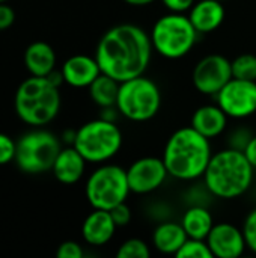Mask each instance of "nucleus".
<instances>
[{"label":"nucleus","instance_id":"nucleus-7","mask_svg":"<svg viewBox=\"0 0 256 258\" xmlns=\"http://www.w3.org/2000/svg\"><path fill=\"white\" fill-rule=\"evenodd\" d=\"M116 107L124 118L133 122L149 121L161 107L160 88L143 74L121 82Z\"/></svg>","mask_w":256,"mask_h":258},{"label":"nucleus","instance_id":"nucleus-14","mask_svg":"<svg viewBox=\"0 0 256 258\" xmlns=\"http://www.w3.org/2000/svg\"><path fill=\"white\" fill-rule=\"evenodd\" d=\"M62 76L65 83L72 88H89L91 83L101 74V68L94 57L86 54H74L62 65Z\"/></svg>","mask_w":256,"mask_h":258},{"label":"nucleus","instance_id":"nucleus-27","mask_svg":"<svg viewBox=\"0 0 256 258\" xmlns=\"http://www.w3.org/2000/svg\"><path fill=\"white\" fill-rule=\"evenodd\" d=\"M243 234H244L247 248L256 254V209H253L246 216L244 224H243Z\"/></svg>","mask_w":256,"mask_h":258},{"label":"nucleus","instance_id":"nucleus-20","mask_svg":"<svg viewBox=\"0 0 256 258\" xmlns=\"http://www.w3.org/2000/svg\"><path fill=\"white\" fill-rule=\"evenodd\" d=\"M187 234L181 225V222H161L155 227L152 233V245L154 248L166 255H177L181 246L187 240Z\"/></svg>","mask_w":256,"mask_h":258},{"label":"nucleus","instance_id":"nucleus-11","mask_svg":"<svg viewBox=\"0 0 256 258\" xmlns=\"http://www.w3.org/2000/svg\"><path fill=\"white\" fill-rule=\"evenodd\" d=\"M232 79L231 60L219 53L204 56L193 68L192 80L198 92L217 95L219 91Z\"/></svg>","mask_w":256,"mask_h":258},{"label":"nucleus","instance_id":"nucleus-22","mask_svg":"<svg viewBox=\"0 0 256 258\" xmlns=\"http://www.w3.org/2000/svg\"><path fill=\"white\" fill-rule=\"evenodd\" d=\"M119 85L121 82H118L116 79L101 73L89 86V95L92 98V101L103 107H112L116 106L118 101V94H119Z\"/></svg>","mask_w":256,"mask_h":258},{"label":"nucleus","instance_id":"nucleus-36","mask_svg":"<svg viewBox=\"0 0 256 258\" xmlns=\"http://www.w3.org/2000/svg\"><path fill=\"white\" fill-rule=\"evenodd\" d=\"M220 2H226V0H220Z\"/></svg>","mask_w":256,"mask_h":258},{"label":"nucleus","instance_id":"nucleus-28","mask_svg":"<svg viewBox=\"0 0 256 258\" xmlns=\"http://www.w3.org/2000/svg\"><path fill=\"white\" fill-rule=\"evenodd\" d=\"M17 144L5 133H0V166L15 160Z\"/></svg>","mask_w":256,"mask_h":258},{"label":"nucleus","instance_id":"nucleus-10","mask_svg":"<svg viewBox=\"0 0 256 258\" xmlns=\"http://www.w3.org/2000/svg\"><path fill=\"white\" fill-rule=\"evenodd\" d=\"M217 104L234 119H244L256 113V80L232 77L216 95Z\"/></svg>","mask_w":256,"mask_h":258},{"label":"nucleus","instance_id":"nucleus-17","mask_svg":"<svg viewBox=\"0 0 256 258\" xmlns=\"http://www.w3.org/2000/svg\"><path fill=\"white\" fill-rule=\"evenodd\" d=\"M228 115L219 104L201 106L195 110L190 125L208 139L220 136L228 125Z\"/></svg>","mask_w":256,"mask_h":258},{"label":"nucleus","instance_id":"nucleus-8","mask_svg":"<svg viewBox=\"0 0 256 258\" xmlns=\"http://www.w3.org/2000/svg\"><path fill=\"white\" fill-rule=\"evenodd\" d=\"M127 169L118 165H101L88 178L84 194L94 209L112 210L115 206L125 203L130 194Z\"/></svg>","mask_w":256,"mask_h":258},{"label":"nucleus","instance_id":"nucleus-33","mask_svg":"<svg viewBox=\"0 0 256 258\" xmlns=\"http://www.w3.org/2000/svg\"><path fill=\"white\" fill-rule=\"evenodd\" d=\"M243 153L247 157V160L250 162V165L256 169V135H253V138L250 139V142L247 144V147Z\"/></svg>","mask_w":256,"mask_h":258},{"label":"nucleus","instance_id":"nucleus-13","mask_svg":"<svg viewBox=\"0 0 256 258\" xmlns=\"http://www.w3.org/2000/svg\"><path fill=\"white\" fill-rule=\"evenodd\" d=\"M205 240L213 257L238 258L247 248L243 230L228 222L214 224Z\"/></svg>","mask_w":256,"mask_h":258},{"label":"nucleus","instance_id":"nucleus-30","mask_svg":"<svg viewBox=\"0 0 256 258\" xmlns=\"http://www.w3.org/2000/svg\"><path fill=\"white\" fill-rule=\"evenodd\" d=\"M83 249L77 242L68 240L59 245L57 251H56V257L57 258H81L83 257Z\"/></svg>","mask_w":256,"mask_h":258},{"label":"nucleus","instance_id":"nucleus-5","mask_svg":"<svg viewBox=\"0 0 256 258\" xmlns=\"http://www.w3.org/2000/svg\"><path fill=\"white\" fill-rule=\"evenodd\" d=\"M198 30L189 15L169 12L160 17L151 29L152 48L163 57L175 60L192 51L198 39Z\"/></svg>","mask_w":256,"mask_h":258},{"label":"nucleus","instance_id":"nucleus-29","mask_svg":"<svg viewBox=\"0 0 256 258\" xmlns=\"http://www.w3.org/2000/svg\"><path fill=\"white\" fill-rule=\"evenodd\" d=\"M109 212H110V215H112V218H113V221H115L118 228L128 225L130 221H131V209L125 203H121V204L115 206Z\"/></svg>","mask_w":256,"mask_h":258},{"label":"nucleus","instance_id":"nucleus-9","mask_svg":"<svg viewBox=\"0 0 256 258\" xmlns=\"http://www.w3.org/2000/svg\"><path fill=\"white\" fill-rule=\"evenodd\" d=\"M60 150V142L53 133L33 130L17 142L15 162L26 174H42L51 171Z\"/></svg>","mask_w":256,"mask_h":258},{"label":"nucleus","instance_id":"nucleus-19","mask_svg":"<svg viewBox=\"0 0 256 258\" xmlns=\"http://www.w3.org/2000/svg\"><path fill=\"white\" fill-rule=\"evenodd\" d=\"M24 65L32 76L47 77L56 67V53L53 47L44 41L32 42L24 53Z\"/></svg>","mask_w":256,"mask_h":258},{"label":"nucleus","instance_id":"nucleus-18","mask_svg":"<svg viewBox=\"0 0 256 258\" xmlns=\"http://www.w3.org/2000/svg\"><path fill=\"white\" fill-rule=\"evenodd\" d=\"M84 169H86V159L74 148V145L68 148H62L51 168L54 178L63 184L77 183L83 177Z\"/></svg>","mask_w":256,"mask_h":258},{"label":"nucleus","instance_id":"nucleus-24","mask_svg":"<svg viewBox=\"0 0 256 258\" xmlns=\"http://www.w3.org/2000/svg\"><path fill=\"white\" fill-rule=\"evenodd\" d=\"M118 258H149L151 249L142 239H128L116 251Z\"/></svg>","mask_w":256,"mask_h":258},{"label":"nucleus","instance_id":"nucleus-3","mask_svg":"<svg viewBox=\"0 0 256 258\" xmlns=\"http://www.w3.org/2000/svg\"><path fill=\"white\" fill-rule=\"evenodd\" d=\"M253 171L255 168L243 151L228 147L213 154L204 174V183L213 197L234 200L249 190L253 181Z\"/></svg>","mask_w":256,"mask_h":258},{"label":"nucleus","instance_id":"nucleus-12","mask_svg":"<svg viewBox=\"0 0 256 258\" xmlns=\"http://www.w3.org/2000/svg\"><path fill=\"white\" fill-rule=\"evenodd\" d=\"M169 172L163 159L148 156L133 162L127 169L128 186L133 194L146 195L163 186Z\"/></svg>","mask_w":256,"mask_h":258},{"label":"nucleus","instance_id":"nucleus-32","mask_svg":"<svg viewBox=\"0 0 256 258\" xmlns=\"http://www.w3.org/2000/svg\"><path fill=\"white\" fill-rule=\"evenodd\" d=\"M15 21V12L11 6L0 3V30L9 29Z\"/></svg>","mask_w":256,"mask_h":258},{"label":"nucleus","instance_id":"nucleus-23","mask_svg":"<svg viewBox=\"0 0 256 258\" xmlns=\"http://www.w3.org/2000/svg\"><path fill=\"white\" fill-rule=\"evenodd\" d=\"M232 77L241 80H256V56L252 53L238 54L231 60Z\"/></svg>","mask_w":256,"mask_h":258},{"label":"nucleus","instance_id":"nucleus-4","mask_svg":"<svg viewBox=\"0 0 256 258\" xmlns=\"http://www.w3.org/2000/svg\"><path fill=\"white\" fill-rule=\"evenodd\" d=\"M17 116L35 127L51 122L60 109V92L59 86L53 85L47 77L32 76L24 80L14 98Z\"/></svg>","mask_w":256,"mask_h":258},{"label":"nucleus","instance_id":"nucleus-31","mask_svg":"<svg viewBox=\"0 0 256 258\" xmlns=\"http://www.w3.org/2000/svg\"><path fill=\"white\" fill-rule=\"evenodd\" d=\"M161 3L169 12L184 14L192 9V6L195 5V0H161Z\"/></svg>","mask_w":256,"mask_h":258},{"label":"nucleus","instance_id":"nucleus-1","mask_svg":"<svg viewBox=\"0 0 256 258\" xmlns=\"http://www.w3.org/2000/svg\"><path fill=\"white\" fill-rule=\"evenodd\" d=\"M151 36L139 26L124 23L109 29L98 41L95 59L101 73L125 82L145 74L152 56Z\"/></svg>","mask_w":256,"mask_h":258},{"label":"nucleus","instance_id":"nucleus-16","mask_svg":"<svg viewBox=\"0 0 256 258\" xmlns=\"http://www.w3.org/2000/svg\"><path fill=\"white\" fill-rule=\"evenodd\" d=\"M225 6L220 0L195 2L189 11V18L198 33H211L217 30L225 20Z\"/></svg>","mask_w":256,"mask_h":258},{"label":"nucleus","instance_id":"nucleus-26","mask_svg":"<svg viewBox=\"0 0 256 258\" xmlns=\"http://www.w3.org/2000/svg\"><path fill=\"white\" fill-rule=\"evenodd\" d=\"M253 138L252 132L246 127H238L235 130H232L228 136V147L238 150V151H244L247 144L250 142V139Z\"/></svg>","mask_w":256,"mask_h":258},{"label":"nucleus","instance_id":"nucleus-2","mask_svg":"<svg viewBox=\"0 0 256 258\" xmlns=\"http://www.w3.org/2000/svg\"><path fill=\"white\" fill-rule=\"evenodd\" d=\"M211 157L210 139L189 125L170 135L161 159L170 177L181 181H193L204 177Z\"/></svg>","mask_w":256,"mask_h":258},{"label":"nucleus","instance_id":"nucleus-25","mask_svg":"<svg viewBox=\"0 0 256 258\" xmlns=\"http://www.w3.org/2000/svg\"><path fill=\"white\" fill-rule=\"evenodd\" d=\"M177 258H213V252L210 251L207 240L199 239H187L181 249L177 252Z\"/></svg>","mask_w":256,"mask_h":258},{"label":"nucleus","instance_id":"nucleus-34","mask_svg":"<svg viewBox=\"0 0 256 258\" xmlns=\"http://www.w3.org/2000/svg\"><path fill=\"white\" fill-rule=\"evenodd\" d=\"M124 2L131 6H148V5L154 3L155 0H124Z\"/></svg>","mask_w":256,"mask_h":258},{"label":"nucleus","instance_id":"nucleus-15","mask_svg":"<svg viewBox=\"0 0 256 258\" xmlns=\"http://www.w3.org/2000/svg\"><path fill=\"white\" fill-rule=\"evenodd\" d=\"M116 228L118 227L109 210L94 209V212L83 221L81 236L88 245L103 246L113 239Z\"/></svg>","mask_w":256,"mask_h":258},{"label":"nucleus","instance_id":"nucleus-21","mask_svg":"<svg viewBox=\"0 0 256 258\" xmlns=\"http://www.w3.org/2000/svg\"><path fill=\"white\" fill-rule=\"evenodd\" d=\"M181 225L189 239L205 240L211 228L214 227V221H213V215L207 207L195 204L184 212Z\"/></svg>","mask_w":256,"mask_h":258},{"label":"nucleus","instance_id":"nucleus-6","mask_svg":"<svg viewBox=\"0 0 256 258\" xmlns=\"http://www.w3.org/2000/svg\"><path fill=\"white\" fill-rule=\"evenodd\" d=\"M124 142L121 128L103 118L83 124L75 132L74 148L91 163H104L113 159Z\"/></svg>","mask_w":256,"mask_h":258},{"label":"nucleus","instance_id":"nucleus-35","mask_svg":"<svg viewBox=\"0 0 256 258\" xmlns=\"http://www.w3.org/2000/svg\"><path fill=\"white\" fill-rule=\"evenodd\" d=\"M5 2H8V0H0V3H5Z\"/></svg>","mask_w":256,"mask_h":258}]
</instances>
